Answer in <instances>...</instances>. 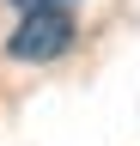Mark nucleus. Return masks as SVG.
<instances>
[{
	"instance_id": "nucleus-1",
	"label": "nucleus",
	"mask_w": 140,
	"mask_h": 146,
	"mask_svg": "<svg viewBox=\"0 0 140 146\" xmlns=\"http://www.w3.org/2000/svg\"><path fill=\"white\" fill-rule=\"evenodd\" d=\"M73 36H79V25H73V12L61 6V0H43V6H25V18H19V31L6 36V55L12 61H61L67 49H73Z\"/></svg>"
},
{
	"instance_id": "nucleus-2",
	"label": "nucleus",
	"mask_w": 140,
	"mask_h": 146,
	"mask_svg": "<svg viewBox=\"0 0 140 146\" xmlns=\"http://www.w3.org/2000/svg\"><path fill=\"white\" fill-rule=\"evenodd\" d=\"M19 6H43V0H19ZM61 6H73V0H61Z\"/></svg>"
}]
</instances>
